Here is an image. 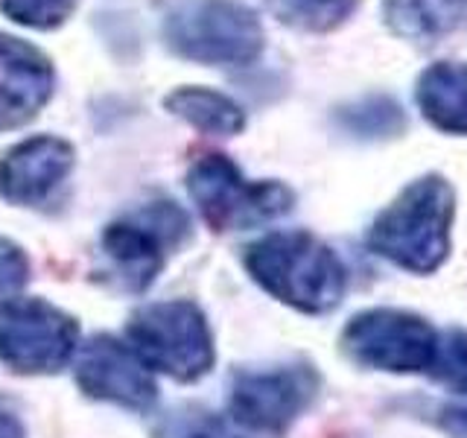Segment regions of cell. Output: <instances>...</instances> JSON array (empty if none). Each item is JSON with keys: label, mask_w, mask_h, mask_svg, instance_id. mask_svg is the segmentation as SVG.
I'll return each instance as SVG.
<instances>
[{"label": "cell", "mask_w": 467, "mask_h": 438, "mask_svg": "<svg viewBox=\"0 0 467 438\" xmlns=\"http://www.w3.org/2000/svg\"><path fill=\"white\" fill-rule=\"evenodd\" d=\"M245 269L272 298L321 316L342 304L348 269L310 231H272L245 248Z\"/></svg>", "instance_id": "cell-1"}, {"label": "cell", "mask_w": 467, "mask_h": 438, "mask_svg": "<svg viewBox=\"0 0 467 438\" xmlns=\"http://www.w3.org/2000/svg\"><path fill=\"white\" fill-rule=\"evenodd\" d=\"M456 190L444 175L430 172L406 184L398 199L368 228V248L406 272L430 275L450 255Z\"/></svg>", "instance_id": "cell-2"}, {"label": "cell", "mask_w": 467, "mask_h": 438, "mask_svg": "<svg viewBox=\"0 0 467 438\" xmlns=\"http://www.w3.org/2000/svg\"><path fill=\"white\" fill-rule=\"evenodd\" d=\"M167 47L199 65H252L263 53V24L243 0H179L164 18Z\"/></svg>", "instance_id": "cell-3"}, {"label": "cell", "mask_w": 467, "mask_h": 438, "mask_svg": "<svg viewBox=\"0 0 467 438\" xmlns=\"http://www.w3.org/2000/svg\"><path fill=\"white\" fill-rule=\"evenodd\" d=\"M129 348L150 371L193 383L213 365V336L193 301H155L129 318Z\"/></svg>", "instance_id": "cell-4"}, {"label": "cell", "mask_w": 467, "mask_h": 438, "mask_svg": "<svg viewBox=\"0 0 467 438\" xmlns=\"http://www.w3.org/2000/svg\"><path fill=\"white\" fill-rule=\"evenodd\" d=\"M187 193L213 231H243L284 216L296 193L281 182H248L231 158L211 152L187 170Z\"/></svg>", "instance_id": "cell-5"}, {"label": "cell", "mask_w": 467, "mask_h": 438, "mask_svg": "<svg viewBox=\"0 0 467 438\" xmlns=\"http://www.w3.org/2000/svg\"><path fill=\"white\" fill-rule=\"evenodd\" d=\"M438 333L427 318L398 307L362 310L342 330V350L362 369L389 374H430Z\"/></svg>", "instance_id": "cell-6"}, {"label": "cell", "mask_w": 467, "mask_h": 438, "mask_svg": "<svg viewBox=\"0 0 467 438\" xmlns=\"http://www.w3.org/2000/svg\"><path fill=\"white\" fill-rule=\"evenodd\" d=\"M79 348V325L44 298L0 304V362L21 374H53Z\"/></svg>", "instance_id": "cell-7"}, {"label": "cell", "mask_w": 467, "mask_h": 438, "mask_svg": "<svg viewBox=\"0 0 467 438\" xmlns=\"http://www.w3.org/2000/svg\"><path fill=\"white\" fill-rule=\"evenodd\" d=\"M187 228L190 223L182 208L172 202H158L131 219L111 223L102 231V248L126 289L140 292L158 277L167 248L179 245L187 237Z\"/></svg>", "instance_id": "cell-8"}, {"label": "cell", "mask_w": 467, "mask_h": 438, "mask_svg": "<svg viewBox=\"0 0 467 438\" xmlns=\"http://www.w3.org/2000/svg\"><path fill=\"white\" fill-rule=\"evenodd\" d=\"M318 394V374L310 365H281L243 371L231 386V421L243 430L281 435Z\"/></svg>", "instance_id": "cell-9"}, {"label": "cell", "mask_w": 467, "mask_h": 438, "mask_svg": "<svg viewBox=\"0 0 467 438\" xmlns=\"http://www.w3.org/2000/svg\"><path fill=\"white\" fill-rule=\"evenodd\" d=\"M77 383L97 401L117 403L123 409H150L158 398L155 377L129 345L111 336H94L79 350Z\"/></svg>", "instance_id": "cell-10"}, {"label": "cell", "mask_w": 467, "mask_h": 438, "mask_svg": "<svg viewBox=\"0 0 467 438\" xmlns=\"http://www.w3.org/2000/svg\"><path fill=\"white\" fill-rule=\"evenodd\" d=\"M56 70L36 44L0 33V131L26 126L53 97Z\"/></svg>", "instance_id": "cell-11"}, {"label": "cell", "mask_w": 467, "mask_h": 438, "mask_svg": "<svg viewBox=\"0 0 467 438\" xmlns=\"http://www.w3.org/2000/svg\"><path fill=\"white\" fill-rule=\"evenodd\" d=\"M77 152L56 135H36L12 150L0 161V196L12 204H41L67 179Z\"/></svg>", "instance_id": "cell-12"}, {"label": "cell", "mask_w": 467, "mask_h": 438, "mask_svg": "<svg viewBox=\"0 0 467 438\" xmlns=\"http://www.w3.org/2000/svg\"><path fill=\"white\" fill-rule=\"evenodd\" d=\"M415 102L420 114L447 135H467V65L435 62L418 77Z\"/></svg>", "instance_id": "cell-13"}, {"label": "cell", "mask_w": 467, "mask_h": 438, "mask_svg": "<svg viewBox=\"0 0 467 438\" xmlns=\"http://www.w3.org/2000/svg\"><path fill=\"white\" fill-rule=\"evenodd\" d=\"M383 18L394 36L435 41L467 29V0H383Z\"/></svg>", "instance_id": "cell-14"}, {"label": "cell", "mask_w": 467, "mask_h": 438, "mask_svg": "<svg viewBox=\"0 0 467 438\" xmlns=\"http://www.w3.org/2000/svg\"><path fill=\"white\" fill-rule=\"evenodd\" d=\"M167 111L182 117L184 123L216 138H234L245 129V111L231 97L211 91V88L184 85L175 88L164 99Z\"/></svg>", "instance_id": "cell-15"}, {"label": "cell", "mask_w": 467, "mask_h": 438, "mask_svg": "<svg viewBox=\"0 0 467 438\" xmlns=\"http://www.w3.org/2000/svg\"><path fill=\"white\" fill-rule=\"evenodd\" d=\"M155 438H248L240 423L202 406H179L158 418Z\"/></svg>", "instance_id": "cell-16"}, {"label": "cell", "mask_w": 467, "mask_h": 438, "mask_svg": "<svg viewBox=\"0 0 467 438\" xmlns=\"http://www.w3.org/2000/svg\"><path fill=\"white\" fill-rule=\"evenodd\" d=\"M345 129L359 138H394L406 129V117L398 102L386 97H368L339 114Z\"/></svg>", "instance_id": "cell-17"}, {"label": "cell", "mask_w": 467, "mask_h": 438, "mask_svg": "<svg viewBox=\"0 0 467 438\" xmlns=\"http://www.w3.org/2000/svg\"><path fill=\"white\" fill-rule=\"evenodd\" d=\"M430 377L435 383L447 386L450 391L467 398V333L464 330H447L438 336V350Z\"/></svg>", "instance_id": "cell-18"}, {"label": "cell", "mask_w": 467, "mask_h": 438, "mask_svg": "<svg viewBox=\"0 0 467 438\" xmlns=\"http://www.w3.org/2000/svg\"><path fill=\"white\" fill-rule=\"evenodd\" d=\"M0 9L9 21L29 29H58L77 12V0H0Z\"/></svg>", "instance_id": "cell-19"}, {"label": "cell", "mask_w": 467, "mask_h": 438, "mask_svg": "<svg viewBox=\"0 0 467 438\" xmlns=\"http://www.w3.org/2000/svg\"><path fill=\"white\" fill-rule=\"evenodd\" d=\"M29 263L26 255L9 240H0V301L12 298L26 284Z\"/></svg>", "instance_id": "cell-20"}, {"label": "cell", "mask_w": 467, "mask_h": 438, "mask_svg": "<svg viewBox=\"0 0 467 438\" xmlns=\"http://www.w3.org/2000/svg\"><path fill=\"white\" fill-rule=\"evenodd\" d=\"M438 423L452 435H467V406H444L438 412Z\"/></svg>", "instance_id": "cell-21"}, {"label": "cell", "mask_w": 467, "mask_h": 438, "mask_svg": "<svg viewBox=\"0 0 467 438\" xmlns=\"http://www.w3.org/2000/svg\"><path fill=\"white\" fill-rule=\"evenodd\" d=\"M0 438H26L21 421L15 418L6 406H0Z\"/></svg>", "instance_id": "cell-22"}]
</instances>
